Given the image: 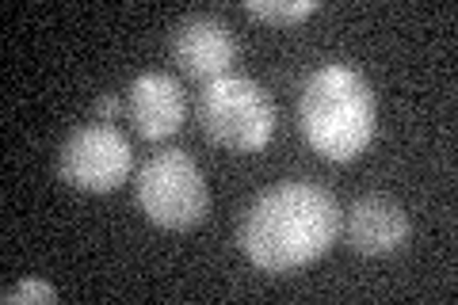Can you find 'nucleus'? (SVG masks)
<instances>
[{
    "mask_svg": "<svg viewBox=\"0 0 458 305\" xmlns=\"http://www.w3.org/2000/svg\"><path fill=\"white\" fill-rule=\"evenodd\" d=\"M126 114H131L138 138L165 141L188 119V99H183L180 80H172L168 72H138L126 89Z\"/></svg>",
    "mask_w": 458,
    "mask_h": 305,
    "instance_id": "obj_7",
    "label": "nucleus"
},
{
    "mask_svg": "<svg viewBox=\"0 0 458 305\" xmlns=\"http://www.w3.org/2000/svg\"><path fill=\"white\" fill-rule=\"evenodd\" d=\"M298 126L313 153L333 165H348L367 153L378 130V99L367 77L352 65H321L302 84Z\"/></svg>",
    "mask_w": 458,
    "mask_h": 305,
    "instance_id": "obj_2",
    "label": "nucleus"
},
{
    "mask_svg": "<svg viewBox=\"0 0 458 305\" xmlns=\"http://www.w3.org/2000/svg\"><path fill=\"white\" fill-rule=\"evenodd\" d=\"M245 12L271 27H294L318 12V0H249Z\"/></svg>",
    "mask_w": 458,
    "mask_h": 305,
    "instance_id": "obj_9",
    "label": "nucleus"
},
{
    "mask_svg": "<svg viewBox=\"0 0 458 305\" xmlns=\"http://www.w3.org/2000/svg\"><path fill=\"white\" fill-rule=\"evenodd\" d=\"M27 301H42V305H54L57 301V290L42 279H23L16 286L4 290V305H27Z\"/></svg>",
    "mask_w": 458,
    "mask_h": 305,
    "instance_id": "obj_10",
    "label": "nucleus"
},
{
    "mask_svg": "<svg viewBox=\"0 0 458 305\" xmlns=\"http://www.w3.org/2000/svg\"><path fill=\"white\" fill-rule=\"evenodd\" d=\"M412 222L390 195H363L348 210V244L360 256H394L409 241Z\"/></svg>",
    "mask_w": 458,
    "mask_h": 305,
    "instance_id": "obj_8",
    "label": "nucleus"
},
{
    "mask_svg": "<svg viewBox=\"0 0 458 305\" xmlns=\"http://www.w3.org/2000/svg\"><path fill=\"white\" fill-rule=\"evenodd\" d=\"M119 111H123V104H119L114 96H99V99H96V119H99V123H111Z\"/></svg>",
    "mask_w": 458,
    "mask_h": 305,
    "instance_id": "obj_11",
    "label": "nucleus"
},
{
    "mask_svg": "<svg viewBox=\"0 0 458 305\" xmlns=\"http://www.w3.org/2000/svg\"><path fill=\"white\" fill-rule=\"evenodd\" d=\"M138 207L161 229H195L207 222L210 210V191L199 172L195 157L183 149H165L153 153L138 172Z\"/></svg>",
    "mask_w": 458,
    "mask_h": 305,
    "instance_id": "obj_4",
    "label": "nucleus"
},
{
    "mask_svg": "<svg viewBox=\"0 0 458 305\" xmlns=\"http://www.w3.org/2000/svg\"><path fill=\"white\" fill-rule=\"evenodd\" d=\"M340 237V207L321 183L286 180L252 199L241 217V249L260 271H302Z\"/></svg>",
    "mask_w": 458,
    "mask_h": 305,
    "instance_id": "obj_1",
    "label": "nucleus"
},
{
    "mask_svg": "<svg viewBox=\"0 0 458 305\" xmlns=\"http://www.w3.org/2000/svg\"><path fill=\"white\" fill-rule=\"evenodd\" d=\"M57 172L69 187H77L84 195L119 191L134 172V145L123 130L107 123L81 126L57 149Z\"/></svg>",
    "mask_w": 458,
    "mask_h": 305,
    "instance_id": "obj_5",
    "label": "nucleus"
},
{
    "mask_svg": "<svg viewBox=\"0 0 458 305\" xmlns=\"http://www.w3.org/2000/svg\"><path fill=\"white\" fill-rule=\"evenodd\" d=\"M203 134L229 153H256L276 134V104L264 84L252 77H218L199 99Z\"/></svg>",
    "mask_w": 458,
    "mask_h": 305,
    "instance_id": "obj_3",
    "label": "nucleus"
},
{
    "mask_svg": "<svg viewBox=\"0 0 458 305\" xmlns=\"http://www.w3.org/2000/svg\"><path fill=\"white\" fill-rule=\"evenodd\" d=\"M172 62H176L195 80H218L229 77L237 62V38L218 16H188L172 27L168 38Z\"/></svg>",
    "mask_w": 458,
    "mask_h": 305,
    "instance_id": "obj_6",
    "label": "nucleus"
}]
</instances>
